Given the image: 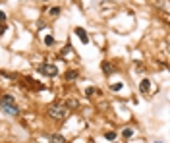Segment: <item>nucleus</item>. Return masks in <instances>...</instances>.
I'll list each match as a JSON object with an SVG mask.
<instances>
[{"instance_id":"nucleus-4","label":"nucleus","mask_w":170,"mask_h":143,"mask_svg":"<svg viewBox=\"0 0 170 143\" xmlns=\"http://www.w3.org/2000/svg\"><path fill=\"white\" fill-rule=\"evenodd\" d=\"M76 35L79 37V41L83 43V45H87V43H89V37H87V31L83 29V27H76Z\"/></svg>"},{"instance_id":"nucleus-11","label":"nucleus","mask_w":170,"mask_h":143,"mask_svg":"<svg viewBox=\"0 0 170 143\" xmlns=\"http://www.w3.org/2000/svg\"><path fill=\"white\" fill-rule=\"evenodd\" d=\"M48 14H50V16H58V14H60V8H56V6H54V8L48 10Z\"/></svg>"},{"instance_id":"nucleus-15","label":"nucleus","mask_w":170,"mask_h":143,"mask_svg":"<svg viewBox=\"0 0 170 143\" xmlns=\"http://www.w3.org/2000/svg\"><path fill=\"white\" fill-rule=\"evenodd\" d=\"M4 21H6V14L0 12V23H4Z\"/></svg>"},{"instance_id":"nucleus-9","label":"nucleus","mask_w":170,"mask_h":143,"mask_svg":"<svg viewBox=\"0 0 170 143\" xmlns=\"http://www.w3.org/2000/svg\"><path fill=\"white\" fill-rule=\"evenodd\" d=\"M105 137H106L108 141H114V139H116V132H106Z\"/></svg>"},{"instance_id":"nucleus-2","label":"nucleus","mask_w":170,"mask_h":143,"mask_svg":"<svg viewBox=\"0 0 170 143\" xmlns=\"http://www.w3.org/2000/svg\"><path fill=\"white\" fill-rule=\"evenodd\" d=\"M47 112H48V116H52L56 120H64L66 116H68V108L62 106V104H50Z\"/></svg>"},{"instance_id":"nucleus-18","label":"nucleus","mask_w":170,"mask_h":143,"mask_svg":"<svg viewBox=\"0 0 170 143\" xmlns=\"http://www.w3.org/2000/svg\"><path fill=\"white\" fill-rule=\"evenodd\" d=\"M157 143H160V141H157Z\"/></svg>"},{"instance_id":"nucleus-12","label":"nucleus","mask_w":170,"mask_h":143,"mask_svg":"<svg viewBox=\"0 0 170 143\" xmlns=\"http://www.w3.org/2000/svg\"><path fill=\"white\" fill-rule=\"evenodd\" d=\"M45 43H47V45H54V37H50V35H47V37H45Z\"/></svg>"},{"instance_id":"nucleus-7","label":"nucleus","mask_w":170,"mask_h":143,"mask_svg":"<svg viewBox=\"0 0 170 143\" xmlns=\"http://www.w3.org/2000/svg\"><path fill=\"white\" fill-rule=\"evenodd\" d=\"M102 72H105L106 76H110V74L114 72V68H110V64H108V62H102Z\"/></svg>"},{"instance_id":"nucleus-1","label":"nucleus","mask_w":170,"mask_h":143,"mask_svg":"<svg viewBox=\"0 0 170 143\" xmlns=\"http://www.w3.org/2000/svg\"><path fill=\"white\" fill-rule=\"evenodd\" d=\"M0 108H2V112L10 114V116H18V114H19L16 99H14L12 95H2V99H0Z\"/></svg>"},{"instance_id":"nucleus-6","label":"nucleus","mask_w":170,"mask_h":143,"mask_svg":"<svg viewBox=\"0 0 170 143\" xmlns=\"http://www.w3.org/2000/svg\"><path fill=\"white\" fill-rule=\"evenodd\" d=\"M50 143H66V139H64V135H60V133H52L50 135V139H48Z\"/></svg>"},{"instance_id":"nucleus-16","label":"nucleus","mask_w":170,"mask_h":143,"mask_svg":"<svg viewBox=\"0 0 170 143\" xmlns=\"http://www.w3.org/2000/svg\"><path fill=\"white\" fill-rule=\"evenodd\" d=\"M70 51H72V47H70V45H68V47H66V48H64V51H62V56H64V54H68V52H70Z\"/></svg>"},{"instance_id":"nucleus-3","label":"nucleus","mask_w":170,"mask_h":143,"mask_svg":"<svg viewBox=\"0 0 170 143\" xmlns=\"http://www.w3.org/2000/svg\"><path fill=\"white\" fill-rule=\"evenodd\" d=\"M39 72H41L43 76H48V77L58 76V68L52 66V64H41V66H39Z\"/></svg>"},{"instance_id":"nucleus-13","label":"nucleus","mask_w":170,"mask_h":143,"mask_svg":"<svg viewBox=\"0 0 170 143\" xmlns=\"http://www.w3.org/2000/svg\"><path fill=\"white\" fill-rule=\"evenodd\" d=\"M110 89H112V91H120V89H122V83H114Z\"/></svg>"},{"instance_id":"nucleus-5","label":"nucleus","mask_w":170,"mask_h":143,"mask_svg":"<svg viewBox=\"0 0 170 143\" xmlns=\"http://www.w3.org/2000/svg\"><path fill=\"white\" fill-rule=\"evenodd\" d=\"M139 91L141 93H149L151 91V81L149 80H141V83H139Z\"/></svg>"},{"instance_id":"nucleus-10","label":"nucleus","mask_w":170,"mask_h":143,"mask_svg":"<svg viewBox=\"0 0 170 143\" xmlns=\"http://www.w3.org/2000/svg\"><path fill=\"white\" fill-rule=\"evenodd\" d=\"M77 72H66V80H76Z\"/></svg>"},{"instance_id":"nucleus-14","label":"nucleus","mask_w":170,"mask_h":143,"mask_svg":"<svg viewBox=\"0 0 170 143\" xmlns=\"http://www.w3.org/2000/svg\"><path fill=\"white\" fill-rule=\"evenodd\" d=\"M93 93H97V91H95V87H87L85 89V95H93Z\"/></svg>"},{"instance_id":"nucleus-8","label":"nucleus","mask_w":170,"mask_h":143,"mask_svg":"<svg viewBox=\"0 0 170 143\" xmlns=\"http://www.w3.org/2000/svg\"><path fill=\"white\" fill-rule=\"evenodd\" d=\"M131 135H134V130H131V128H126V130L122 132V137H124V139H130Z\"/></svg>"},{"instance_id":"nucleus-17","label":"nucleus","mask_w":170,"mask_h":143,"mask_svg":"<svg viewBox=\"0 0 170 143\" xmlns=\"http://www.w3.org/2000/svg\"><path fill=\"white\" fill-rule=\"evenodd\" d=\"M4 31H6V27H4V25H0V35H2Z\"/></svg>"}]
</instances>
